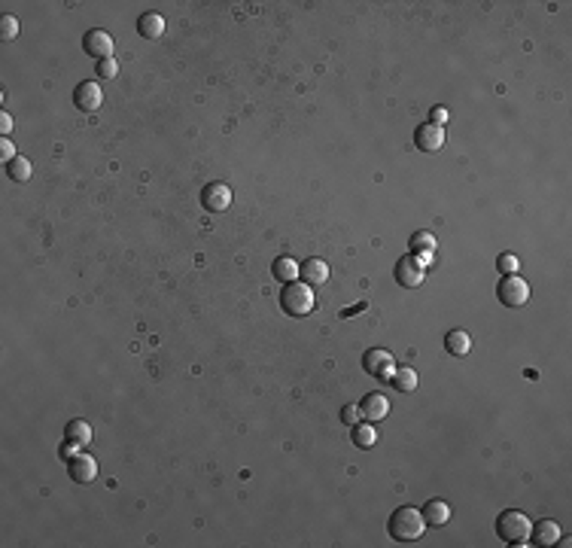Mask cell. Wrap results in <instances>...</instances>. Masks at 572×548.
<instances>
[{"mask_svg": "<svg viewBox=\"0 0 572 548\" xmlns=\"http://www.w3.org/2000/svg\"><path fill=\"white\" fill-rule=\"evenodd\" d=\"M420 515H423L426 527H445V524L450 521V506L445 500H429L423 509H420Z\"/></svg>", "mask_w": 572, "mask_h": 548, "instance_id": "cell-15", "label": "cell"}, {"mask_svg": "<svg viewBox=\"0 0 572 548\" xmlns=\"http://www.w3.org/2000/svg\"><path fill=\"white\" fill-rule=\"evenodd\" d=\"M73 104H77V110H82V113H95V110H98V107L104 104L101 85L95 82V80L80 82L77 89H73Z\"/></svg>", "mask_w": 572, "mask_h": 548, "instance_id": "cell-8", "label": "cell"}, {"mask_svg": "<svg viewBox=\"0 0 572 548\" xmlns=\"http://www.w3.org/2000/svg\"><path fill=\"white\" fill-rule=\"evenodd\" d=\"M408 250H411V256H417V259L426 265V262H433V256H436V250H438V241H436L433 232L420 229V232L411 235V241H408Z\"/></svg>", "mask_w": 572, "mask_h": 548, "instance_id": "cell-11", "label": "cell"}, {"mask_svg": "<svg viewBox=\"0 0 572 548\" xmlns=\"http://www.w3.org/2000/svg\"><path fill=\"white\" fill-rule=\"evenodd\" d=\"M362 369L372 375V378H377V381H390L393 378V372H396V360H393V353L390 350H384V348H372V350H365L362 353Z\"/></svg>", "mask_w": 572, "mask_h": 548, "instance_id": "cell-5", "label": "cell"}, {"mask_svg": "<svg viewBox=\"0 0 572 548\" xmlns=\"http://www.w3.org/2000/svg\"><path fill=\"white\" fill-rule=\"evenodd\" d=\"M280 308L284 314L289 317H308L311 311L317 308V299H314V289L301 281L293 284H284V293H280Z\"/></svg>", "mask_w": 572, "mask_h": 548, "instance_id": "cell-3", "label": "cell"}, {"mask_svg": "<svg viewBox=\"0 0 572 548\" xmlns=\"http://www.w3.org/2000/svg\"><path fill=\"white\" fill-rule=\"evenodd\" d=\"M390 381H393V387H396L399 393H414L417 384H420V381H417V372L411 369V365H405V369H396Z\"/></svg>", "mask_w": 572, "mask_h": 548, "instance_id": "cell-22", "label": "cell"}, {"mask_svg": "<svg viewBox=\"0 0 572 548\" xmlns=\"http://www.w3.org/2000/svg\"><path fill=\"white\" fill-rule=\"evenodd\" d=\"M0 131H4V137L13 131V119H9V113H0Z\"/></svg>", "mask_w": 572, "mask_h": 548, "instance_id": "cell-32", "label": "cell"}, {"mask_svg": "<svg viewBox=\"0 0 572 548\" xmlns=\"http://www.w3.org/2000/svg\"><path fill=\"white\" fill-rule=\"evenodd\" d=\"M387 530H390V536L396 542H417L420 536H423V530H426V521H423V515H420V509H411V506H402V509H396L393 515H390V524H387Z\"/></svg>", "mask_w": 572, "mask_h": 548, "instance_id": "cell-1", "label": "cell"}, {"mask_svg": "<svg viewBox=\"0 0 572 548\" xmlns=\"http://www.w3.org/2000/svg\"><path fill=\"white\" fill-rule=\"evenodd\" d=\"M31 162L25 156H16L13 162H6V174H9V180H16V183H28L31 180Z\"/></svg>", "mask_w": 572, "mask_h": 548, "instance_id": "cell-23", "label": "cell"}, {"mask_svg": "<svg viewBox=\"0 0 572 548\" xmlns=\"http://www.w3.org/2000/svg\"><path fill=\"white\" fill-rule=\"evenodd\" d=\"M68 472L77 485H92V481L98 478V463H95V457H89V454H77L70 460Z\"/></svg>", "mask_w": 572, "mask_h": 548, "instance_id": "cell-12", "label": "cell"}, {"mask_svg": "<svg viewBox=\"0 0 572 548\" xmlns=\"http://www.w3.org/2000/svg\"><path fill=\"white\" fill-rule=\"evenodd\" d=\"M137 31L146 40H158L161 34H165V18H161L158 13H144L137 18Z\"/></svg>", "mask_w": 572, "mask_h": 548, "instance_id": "cell-20", "label": "cell"}, {"mask_svg": "<svg viewBox=\"0 0 572 548\" xmlns=\"http://www.w3.org/2000/svg\"><path fill=\"white\" fill-rule=\"evenodd\" d=\"M414 144H417L420 153H429V156L438 153V149L445 146V125H436V122L420 125L414 131Z\"/></svg>", "mask_w": 572, "mask_h": 548, "instance_id": "cell-9", "label": "cell"}, {"mask_svg": "<svg viewBox=\"0 0 572 548\" xmlns=\"http://www.w3.org/2000/svg\"><path fill=\"white\" fill-rule=\"evenodd\" d=\"M18 31H21V25H18V18H13V16H4L0 18V40H16L18 37Z\"/></svg>", "mask_w": 572, "mask_h": 548, "instance_id": "cell-24", "label": "cell"}, {"mask_svg": "<svg viewBox=\"0 0 572 548\" xmlns=\"http://www.w3.org/2000/svg\"><path fill=\"white\" fill-rule=\"evenodd\" d=\"M350 439H353V445L356 448H374V442H377V429H374V424H369V421H360L356 426H350Z\"/></svg>", "mask_w": 572, "mask_h": 548, "instance_id": "cell-21", "label": "cell"}, {"mask_svg": "<svg viewBox=\"0 0 572 548\" xmlns=\"http://www.w3.org/2000/svg\"><path fill=\"white\" fill-rule=\"evenodd\" d=\"M496 268H500L502 274H517V268H521V262H517V256H512V253H502L500 259H496Z\"/></svg>", "mask_w": 572, "mask_h": 548, "instance_id": "cell-25", "label": "cell"}, {"mask_svg": "<svg viewBox=\"0 0 572 548\" xmlns=\"http://www.w3.org/2000/svg\"><path fill=\"white\" fill-rule=\"evenodd\" d=\"M80 445H73V442H68V439H64V445H61V451H58V454H61V460H73V457H77L80 454Z\"/></svg>", "mask_w": 572, "mask_h": 548, "instance_id": "cell-29", "label": "cell"}, {"mask_svg": "<svg viewBox=\"0 0 572 548\" xmlns=\"http://www.w3.org/2000/svg\"><path fill=\"white\" fill-rule=\"evenodd\" d=\"M429 122L445 125V122H448V110H445V107H436V110H433V119H429Z\"/></svg>", "mask_w": 572, "mask_h": 548, "instance_id": "cell-30", "label": "cell"}, {"mask_svg": "<svg viewBox=\"0 0 572 548\" xmlns=\"http://www.w3.org/2000/svg\"><path fill=\"white\" fill-rule=\"evenodd\" d=\"M82 49H85V55H92V58H98V61L113 58V37H110V31L92 28L89 34L82 37Z\"/></svg>", "mask_w": 572, "mask_h": 548, "instance_id": "cell-7", "label": "cell"}, {"mask_svg": "<svg viewBox=\"0 0 572 548\" xmlns=\"http://www.w3.org/2000/svg\"><path fill=\"white\" fill-rule=\"evenodd\" d=\"M341 421L347 424V426H356L360 421H365V417H362V408H360V405H344V408H341Z\"/></svg>", "mask_w": 572, "mask_h": 548, "instance_id": "cell-26", "label": "cell"}, {"mask_svg": "<svg viewBox=\"0 0 572 548\" xmlns=\"http://www.w3.org/2000/svg\"><path fill=\"white\" fill-rule=\"evenodd\" d=\"M116 73H119V61H116V58L98 61V77H101V80H116Z\"/></svg>", "mask_w": 572, "mask_h": 548, "instance_id": "cell-27", "label": "cell"}, {"mask_svg": "<svg viewBox=\"0 0 572 548\" xmlns=\"http://www.w3.org/2000/svg\"><path fill=\"white\" fill-rule=\"evenodd\" d=\"M445 350L450 353V357H466V353L472 350V338H469V332H463V329H450L448 335H445Z\"/></svg>", "mask_w": 572, "mask_h": 548, "instance_id": "cell-17", "label": "cell"}, {"mask_svg": "<svg viewBox=\"0 0 572 548\" xmlns=\"http://www.w3.org/2000/svg\"><path fill=\"white\" fill-rule=\"evenodd\" d=\"M201 204H204V210H210V213H222V210H229V204H232V189L225 186V183H207L204 186V192H201Z\"/></svg>", "mask_w": 572, "mask_h": 548, "instance_id": "cell-10", "label": "cell"}, {"mask_svg": "<svg viewBox=\"0 0 572 548\" xmlns=\"http://www.w3.org/2000/svg\"><path fill=\"white\" fill-rule=\"evenodd\" d=\"M530 539H533L536 545H542V548H551V545H557V539H560V527H557L554 521H539V524H533Z\"/></svg>", "mask_w": 572, "mask_h": 548, "instance_id": "cell-16", "label": "cell"}, {"mask_svg": "<svg viewBox=\"0 0 572 548\" xmlns=\"http://www.w3.org/2000/svg\"><path fill=\"white\" fill-rule=\"evenodd\" d=\"M298 277H301V284H308V286H320V284L329 281V265L323 259H308L305 265H298Z\"/></svg>", "mask_w": 572, "mask_h": 548, "instance_id": "cell-14", "label": "cell"}, {"mask_svg": "<svg viewBox=\"0 0 572 548\" xmlns=\"http://www.w3.org/2000/svg\"><path fill=\"white\" fill-rule=\"evenodd\" d=\"M530 284L524 281L521 274H502V281L496 284V299L505 305V308H524L530 302Z\"/></svg>", "mask_w": 572, "mask_h": 548, "instance_id": "cell-4", "label": "cell"}, {"mask_svg": "<svg viewBox=\"0 0 572 548\" xmlns=\"http://www.w3.org/2000/svg\"><path fill=\"white\" fill-rule=\"evenodd\" d=\"M64 439H68V442H73V445H80V448L85 451V448L92 445V426L77 417V421H70L68 426H64Z\"/></svg>", "mask_w": 572, "mask_h": 548, "instance_id": "cell-18", "label": "cell"}, {"mask_svg": "<svg viewBox=\"0 0 572 548\" xmlns=\"http://www.w3.org/2000/svg\"><path fill=\"white\" fill-rule=\"evenodd\" d=\"M16 156H18V153H16V146L9 144V137H4V141H0V159H4V162H13Z\"/></svg>", "mask_w": 572, "mask_h": 548, "instance_id": "cell-28", "label": "cell"}, {"mask_svg": "<svg viewBox=\"0 0 572 548\" xmlns=\"http://www.w3.org/2000/svg\"><path fill=\"white\" fill-rule=\"evenodd\" d=\"M271 274L280 284H293V281H298V262L289 259V256H277L271 265Z\"/></svg>", "mask_w": 572, "mask_h": 548, "instance_id": "cell-19", "label": "cell"}, {"mask_svg": "<svg viewBox=\"0 0 572 548\" xmlns=\"http://www.w3.org/2000/svg\"><path fill=\"white\" fill-rule=\"evenodd\" d=\"M360 408H362V417H365V421L377 424V421H384V417L390 414V399H387L384 393H369V396L362 399Z\"/></svg>", "mask_w": 572, "mask_h": 548, "instance_id": "cell-13", "label": "cell"}, {"mask_svg": "<svg viewBox=\"0 0 572 548\" xmlns=\"http://www.w3.org/2000/svg\"><path fill=\"white\" fill-rule=\"evenodd\" d=\"M423 277H426V265L420 262L417 256L405 253L402 259L396 262V284H399V286H405V289H414V286H420V284H423Z\"/></svg>", "mask_w": 572, "mask_h": 548, "instance_id": "cell-6", "label": "cell"}, {"mask_svg": "<svg viewBox=\"0 0 572 548\" xmlns=\"http://www.w3.org/2000/svg\"><path fill=\"white\" fill-rule=\"evenodd\" d=\"M530 530H533L530 515H524L517 509H505L500 518H496V536L509 545H527L530 542Z\"/></svg>", "mask_w": 572, "mask_h": 548, "instance_id": "cell-2", "label": "cell"}, {"mask_svg": "<svg viewBox=\"0 0 572 548\" xmlns=\"http://www.w3.org/2000/svg\"><path fill=\"white\" fill-rule=\"evenodd\" d=\"M365 308H369V302H360V305H353V308H344V311H341V317H344V320H347V317H353V314H360V311H365Z\"/></svg>", "mask_w": 572, "mask_h": 548, "instance_id": "cell-31", "label": "cell"}]
</instances>
